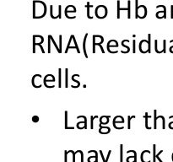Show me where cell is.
Here are the masks:
<instances>
[{
	"label": "cell",
	"instance_id": "30bf717a",
	"mask_svg": "<svg viewBox=\"0 0 173 162\" xmlns=\"http://www.w3.org/2000/svg\"><path fill=\"white\" fill-rule=\"evenodd\" d=\"M99 126H100L99 133L102 134H109L111 132V129H110L109 127H103L102 124H100Z\"/></svg>",
	"mask_w": 173,
	"mask_h": 162
},
{
	"label": "cell",
	"instance_id": "f1b7e54d",
	"mask_svg": "<svg viewBox=\"0 0 173 162\" xmlns=\"http://www.w3.org/2000/svg\"><path fill=\"white\" fill-rule=\"evenodd\" d=\"M51 40H52V41H53V43L54 46H55V47H56V49L58 50V52H59V53H61V52H60V50H59V47H58V45L56 44V42H55V40H54V39H53V36H51Z\"/></svg>",
	"mask_w": 173,
	"mask_h": 162
},
{
	"label": "cell",
	"instance_id": "60d3db41",
	"mask_svg": "<svg viewBox=\"0 0 173 162\" xmlns=\"http://www.w3.org/2000/svg\"><path fill=\"white\" fill-rule=\"evenodd\" d=\"M170 52H172V53H173V46H171L170 47Z\"/></svg>",
	"mask_w": 173,
	"mask_h": 162
},
{
	"label": "cell",
	"instance_id": "1f68e13d",
	"mask_svg": "<svg viewBox=\"0 0 173 162\" xmlns=\"http://www.w3.org/2000/svg\"><path fill=\"white\" fill-rule=\"evenodd\" d=\"M162 153H163V150H160V152H159V154H157L155 155V159L157 158V159L159 160V161H160V162H163V160H160V155Z\"/></svg>",
	"mask_w": 173,
	"mask_h": 162
},
{
	"label": "cell",
	"instance_id": "2e32d148",
	"mask_svg": "<svg viewBox=\"0 0 173 162\" xmlns=\"http://www.w3.org/2000/svg\"><path fill=\"white\" fill-rule=\"evenodd\" d=\"M94 7L93 5H90V2H87V4H86V8H87V17L89 19H93V16L92 15H90V8H92Z\"/></svg>",
	"mask_w": 173,
	"mask_h": 162
},
{
	"label": "cell",
	"instance_id": "7a4b0ae2",
	"mask_svg": "<svg viewBox=\"0 0 173 162\" xmlns=\"http://www.w3.org/2000/svg\"><path fill=\"white\" fill-rule=\"evenodd\" d=\"M138 0H135V11H136V15L135 18L136 19H144L147 16V8L144 5H138Z\"/></svg>",
	"mask_w": 173,
	"mask_h": 162
},
{
	"label": "cell",
	"instance_id": "d590c367",
	"mask_svg": "<svg viewBox=\"0 0 173 162\" xmlns=\"http://www.w3.org/2000/svg\"><path fill=\"white\" fill-rule=\"evenodd\" d=\"M165 44H166V40H163V52L165 53L166 52V50H165Z\"/></svg>",
	"mask_w": 173,
	"mask_h": 162
},
{
	"label": "cell",
	"instance_id": "d6a6232c",
	"mask_svg": "<svg viewBox=\"0 0 173 162\" xmlns=\"http://www.w3.org/2000/svg\"><path fill=\"white\" fill-rule=\"evenodd\" d=\"M68 152H69V153L73 154V162H75V155H76V154L78 153V151H76L75 153H74V151H72V150H69Z\"/></svg>",
	"mask_w": 173,
	"mask_h": 162
},
{
	"label": "cell",
	"instance_id": "44dd1931",
	"mask_svg": "<svg viewBox=\"0 0 173 162\" xmlns=\"http://www.w3.org/2000/svg\"><path fill=\"white\" fill-rule=\"evenodd\" d=\"M128 19L131 18V1H128Z\"/></svg>",
	"mask_w": 173,
	"mask_h": 162
},
{
	"label": "cell",
	"instance_id": "83f0119b",
	"mask_svg": "<svg viewBox=\"0 0 173 162\" xmlns=\"http://www.w3.org/2000/svg\"><path fill=\"white\" fill-rule=\"evenodd\" d=\"M123 144L120 145V162H123Z\"/></svg>",
	"mask_w": 173,
	"mask_h": 162
},
{
	"label": "cell",
	"instance_id": "3957f363",
	"mask_svg": "<svg viewBox=\"0 0 173 162\" xmlns=\"http://www.w3.org/2000/svg\"><path fill=\"white\" fill-rule=\"evenodd\" d=\"M108 9L105 5H98L95 10V14L98 19H105L107 16Z\"/></svg>",
	"mask_w": 173,
	"mask_h": 162
},
{
	"label": "cell",
	"instance_id": "e0dca14e",
	"mask_svg": "<svg viewBox=\"0 0 173 162\" xmlns=\"http://www.w3.org/2000/svg\"><path fill=\"white\" fill-rule=\"evenodd\" d=\"M117 18L120 19V12H121V10L122 11H125V10H128V7L127 8H121V6H120V1L118 0L117 1Z\"/></svg>",
	"mask_w": 173,
	"mask_h": 162
},
{
	"label": "cell",
	"instance_id": "8d00e7d4",
	"mask_svg": "<svg viewBox=\"0 0 173 162\" xmlns=\"http://www.w3.org/2000/svg\"><path fill=\"white\" fill-rule=\"evenodd\" d=\"M135 45H136V40H133V53H135V52H136V49H135Z\"/></svg>",
	"mask_w": 173,
	"mask_h": 162
},
{
	"label": "cell",
	"instance_id": "6da1fadb",
	"mask_svg": "<svg viewBox=\"0 0 173 162\" xmlns=\"http://www.w3.org/2000/svg\"><path fill=\"white\" fill-rule=\"evenodd\" d=\"M47 5L40 0L33 1V19H41L46 16Z\"/></svg>",
	"mask_w": 173,
	"mask_h": 162
},
{
	"label": "cell",
	"instance_id": "4dcf8cb0",
	"mask_svg": "<svg viewBox=\"0 0 173 162\" xmlns=\"http://www.w3.org/2000/svg\"><path fill=\"white\" fill-rule=\"evenodd\" d=\"M157 44H158V40H155V52H156L157 53H161L160 51L158 50V47H157Z\"/></svg>",
	"mask_w": 173,
	"mask_h": 162
},
{
	"label": "cell",
	"instance_id": "f35d334b",
	"mask_svg": "<svg viewBox=\"0 0 173 162\" xmlns=\"http://www.w3.org/2000/svg\"><path fill=\"white\" fill-rule=\"evenodd\" d=\"M111 150H109V152H108V154H107V159H106V162L108 161V159H109V157H110V154H111Z\"/></svg>",
	"mask_w": 173,
	"mask_h": 162
},
{
	"label": "cell",
	"instance_id": "7c38bea8",
	"mask_svg": "<svg viewBox=\"0 0 173 162\" xmlns=\"http://www.w3.org/2000/svg\"><path fill=\"white\" fill-rule=\"evenodd\" d=\"M123 122H124L123 117H121V116H117V117L113 119V126H114V128H116L117 123H123Z\"/></svg>",
	"mask_w": 173,
	"mask_h": 162
},
{
	"label": "cell",
	"instance_id": "d4e9b609",
	"mask_svg": "<svg viewBox=\"0 0 173 162\" xmlns=\"http://www.w3.org/2000/svg\"><path fill=\"white\" fill-rule=\"evenodd\" d=\"M68 68L65 69V87L68 88Z\"/></svg>",
	"mask_w": 173,
	"mask_h": 162
},
{
	"label": "cell",
	"instance_id": "9a60e30c",
	"mask_svg": "<svg viewBox=\"0 0 173 162\" xmlns=\"http://www.w3.org/2000/svg\"><path fill=\"white\" fill-rule=\"evenodd\" d=\"M87 38H88V33H86V34H85V36H84V40H83V51H84V57H85L86 58H88V55H87V52H86V47H85Z\"/></svg>",
	"mask_w": 173,
	"mask_h": 162
},
{
	"label": "cell",
	"instance_id": "52a82bcc",
	"mask_svg": "<svg viewBox=\"0 0 173 162\" xmlns=\"http://www.w3.org/2000/svg\"><path fill=\"white\" fill-rule=\"evenodd\" d=\"M103 41H104V40H96V35H94L93 36V50H92V52H93V53H95L96 52V46L98 45L99 46H100V48H101V50H102V53H104L105 52V51L103 50V47H102V44L103 43Z\"/></svg>",
	"mask_w": 173,
	"mask_h": 162
},
{
	"label": "cell",
	"instance_id": "484cf974",
	"mask_svg": "<svg viewBox=\"0 0 173 162\" xmlns=\"http://www.w3.org/2000/svg\"><path fill=\"white\" fill-rule=\"evenodd\" d=\"M97 116H91L90 117V129H93L94 128V119L95 118H97Z\"/></svg>",
	"mask_w": 173,
	"mask_h": 162
},
{
	"label": "cell",
	"instance_id": "74e56055",
	"mask_svg": "<svg viewBox=\"0 0 173 162\" xmlns=\"http://www.w3.org/2000/svg\"><path fill=\"white\" fill-rule=\"evenodd\" d=\"M100 154H101V156H102V160H103V162H106V159H105L104 156H103V153H102V150H100Z\"/></svg>",
	"mask_w": 173,
	"mask_h": 162
},
{
	"label": "cell",
	"instance_id": "277c9868",
	"mask_svg": "<svg viewBox=\"0 0 173 162\" xmlns=\"http://www.w3.org/2000/svg\"><path fill=\"white\" fill-rule=\"evenodd\" d=\"M148 38L149 40H142L139 43V51L142 52V53H146V52H150V38L151 35L149 34L148 35Z\"/></svg>",
	"mask_w": 173,
	"mask_h": 162
},
{
	"label": "cell",
	"instance_id": "ab89813d",
	"mask_svg": "<svg viewBox=\"0 0 173 162\" xmlns=\"http://www.w3.org/2000/svg\"><path fill=\"white\" fill-rule=\"evenodd\" d=\"M169 128H170L171 129H173V122H170V123H169Z\"/></svg>",
	"mask_w": 173,
	"mask_h": 162
},
{
	"label": "cell",
	"instance_id": "e575fe53",
	"mask_svg": "<svg viewBox=\"0 0 173 162\" xmlns=\"http://www.w3.org/2000/svg\"><path fill=\"white\" fill-rule=\"evenodd\" d=\"M32 121L34 122H39V117H37V116H34V117H32Z\"/></svg>",
	"mask_w": 173,
	"mask_h": 162
},
{
	"label": "cell",
	"instance_id": "ac0fdd59",
	"mask_svg": "<svg viewBox=\"0 0 173 162\" xmlns=\"http://www.w3.org/2000/svg\"><path fill=\"white\" fill-rule=\"evenodd\" d=\"M62 70H61V68H59L58 69V87L59 88H61V86H62Z\"/></svg>",
	"mask_w": 173,
	"mask_h": 162
},
{
	"label": "cell",
	"instance_id": "603a6c76",
	"mask_svg": "<svg viewBox=\"0 0 173 162\" xmlns=\"http://www.w3.org/2000/svg\"><path fill=\"white\" fill-rule=\"evenodd\" d=\"M133 118H136L135 116H128V128H131V120Z\"/></svg>",
	"mask_w": 173,
	"mask_h": 162
},
{
	"label": "cell",
	"instance_id": "ffe728a7",
	"mask_svg": "<svg viewBox=\"0 0 173 162\" xmlns=\"http://www.w3.org/2000/svg\"><path fill=\"white\" fill-rule=\"evenodd\" d=\"M65 128L66 129H74V127L68 126V112H65Z\"/></svg>",
	"mask_w": 173,
	"mask_h": 162
},
{
	"label": "cell",
	"instance_id": "836d02e7",
	"mask_svg": "<svg viewBox=\"0 0 173 162\" xmlns=\"http://www.w3.org/2000/svg\"><path fill=\"white\" fill-rule=\"evenodd\" d=\"M51 35L48 36V52H51Z\"/></svg>",
	"mask_w": 173,
	"mask_h": 162
},
{
	"label": "cell",
	"instance_id": "f546056e",
	"mask_svg": "<svg viewBox=\"0 0 173 162\" xmlns=\"http://www.w3.org/2000/svg\"><path fill=\"white\" fill-rule=\"evenodd\" d=\"M59 50L60 52H62V35L59 36Z\"/></svg>",
	"mask_w": 173,
	"mask_h": 162
},
{
	"label": "cell",
	"instance_id": "8fae6325",
	"mask_svg": "<svg viewBox=\"0 0 173 162\" xmlns=\"http://www.w3.org/2000/svg\"><path fill=\"white\" fill-rule=\"evenodd\" d=\"M55 81V78H54L53 75L52 74H47V76L44 78V85L47 88H48L47 86V82H54Z\"/></svg>",
	"mask_w": 173,
	"mask_h": 162
},
{
	"label": "cell",
	"instance_id": "cb8c5ba5",
	"mask_svg": "<svg viewBox=\"0 0 173 162\" xmlns=\"http://www.w3.org/2000/svg\"><path fill=\"white\" fill-rule=\"evenodd\" d=\"M150 116L148 115V113H145V116H144V118H145V127H146L147 129H151L150 127L148 126V118H150Z\"/></svg>",
	"mask_w": 173,
	"mask_h": 162
},
{
	"label": "cell",
	"instance_id": "8992f818",
	"mask_svg": "<svg viewBox=\"0 0 173 162\" xmlns=\"http://www.w3.org/2000/svg\"><path fill=\"white\" fill-rule=\"evenodd\" d=\"M76 12V8L75 6H74V5H68L66 7V9H65V16H66L67 18L69 19V20H73V19H75L76 16H69L68 15V14L69 13H75Z\"/></svg>",
	"mask_w": 173,
	"mask_h": 162
},
{
	"label": "cell",
	"instance_id": "9c48e42d",
	"mask_svg": "<svg viewBox=\"0 0 173 162\" xmlns=\"http://www.w3.org/2000/svg\"><path fill=\"white\" fill-rule=\"evenodd\" d=\"M117 47L118 46V43L116 40H111L108 43H107V50L109 52H111V47Z\"/></svg>",
	"mask_w": 173,
	"mask_h": 162
},
{
	"label": "cell",
	"instance_id": "4fadbf2b",
	"mask_svg": "<svg viewBox=\"0 0 173 162\" xmlns=\"http://www.w3.org/2000/svg\"><path fill=\"white\" fill-rule=\"evenodd\" d=\"M156 110L154 111V128L156 129L157 128V120L158 119H162V121L165 119V117L163 116H159V117H156Z\"/></svg>",
	"mask_w": 173,
	"mask_h": 162
},
{
	"label": "cell",
	"instance_id": "d6986e66",
	"mask_svg": "<svg viewBox=\"0 0 173 162\" xmlns=\"http://www.w3.org/2000/svg\"><path fill=\"white\" fill-rule=\"evenodd\" d=\"M137 153L134 152V155L133 157H128L127 158V162H137V156H136Z\"/></svg>",
	"mask_w": 173,
	"mask_h": 162
},
{
	"label": "cell",
	"instance_id": "4316f807",
	"mask_svg": "<svg viewBox=\"0 0 173 162\" xmlns=\"http://www.w3.org/2000/svg\"><path fill=\"white\" fill-rule=\"evenodd\" d=\"M155 150H156V145L154 144V145H153V154H154V155H153V162L156 161V159H155V155H156V154H155Z\"/></svg>",
	"mask_w": 173,
	"mask_h": 162
},
{
	"label": "cell",
	"instance_id": "ba28073f",
	"mask_svg": "<svg viewBox=\"0 0 173 162\" xmlns=\"http://www.w3.org/2000/svg\"><path fill=\"white\" fill-rule=\"evenodd\" d=\"M43 41H44V40L37 41V40H36V37L33 36V52H34V53L36 52V46H39L41 50V52H42V53H44L45 51H44V49H43V47H42V46H41V43H43Z\"/></svg>",
	"mask_w": 173,
	"mask_h": 162
},
{
	"label": "cell",
	"instance_id": "5b68a950",
	"mask_svg": "<svg viewBox=\"0 0 173 162\" xmlns=\"http://www.w3.org/2000/svg\"><path fill=\"white\" fill-rule=\"evenodd\" d=\"M156 8H161L162 10L156 13V18L157 19H165L166 18V7L165 5H157Z\"/></svg>",
	"mask_w": 173,
	"mask_h": 162
},
{
	"label": "cell",
	"instance_id": "7402d4cb",
	"mask_svg": "<svg viewBox=\"0 0 173 162\" xmlns=\"http://www.w3.org/2000/svg\"><path fill=\"white\" fill-rule=\"evenodd\" d=\"M71 36H72V38H73V41L74 42V46H75V49L77 50V52H78V53H80V50L79 49V46H78V44H77V41H76L75 36H74V35H71Z\"/></svg>",
	"mask_w": 173,
	"mask_h": 162
},
{
	"label": "cell",
	"instance_id": "5bb4252c",
	"mask_svg": "<svg viewBox=\"0 0 173 162\" xmlns=\"http://www.w3.org/2000/svg\"><path fill=\"white\" fill-rule=\"evenodd\" d=\"M109 118H110V116H102V117H100V124L107 125L109 122Z\"/></svg>",
	"mask_w": 173,
	"mask_h": 162
}]
</instances>
